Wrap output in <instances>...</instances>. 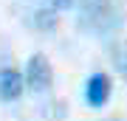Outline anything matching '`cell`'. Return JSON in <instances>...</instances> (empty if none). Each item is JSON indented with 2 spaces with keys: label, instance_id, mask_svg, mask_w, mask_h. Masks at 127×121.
Here are the masks:
<instances>
[{
  "label": "cell",
  "instance_id": "cell-4",
  "mask_svg": "<svg viewBox=\"0 0 127 121\" xmlns=\"http://www.w3.org/2000/svg\"><path fill=\"white\" fill-rule=\"evenodd\" d=\"M110 76L107 73H93L91 79H88V85H85V99L91 107H102V104H107L110 99Z\"/></svg>",
  "mask_w": 127,
  "mask_h": 121
},
{
  "label": "cell",
  "instance_id": "cell-6",
  "mask_svg": "<svg viewBox=\"0 0 127 121\" xmlns=\"http://www.w3.org/2000/svg\"><path fill=\"white\" fill-rule=\"evenodd\" d=\"M34 23H37V28L48 31V28H54V25H57V11H37Z\"/></svg>",
  "mask_w": 127,
  "mask_h": 121
},
{
  "label": "cell",
  "instance_id": "cell-3",
  "mask_svg": "<svg viewBox=\"0 0 127 121\" xmlns=\"http://www.w3.org/2000/svg\"><path fill=\"white\" fill-rule=\"evenodd\" d=\"M23 90H26V76L17 68H3V71H0V99L3 101L20 99Z\"/></svg>",
  "mask_w": 127,
  "mask_h": 121
},
{
  "label": "cell",
  "instance_id": "cell-1",
  "mask_svg": "<svg viewBox=\"0 0 127 121\" xmlns=\"http://www.w3.org/2000/svg\"><path fill=\"white\" fill-rule=\"evenodd\" d=\"M116 9L110 0H82V25L91 31H110L116 28Z\"/></svg>",
  "mask_w": 127,
  "mask_h": 121
},
{
  "label": "cell",
  "instance_id": "cell-7",
  "mask_svg": "<svg viewBox=\"0 0 127 121\" xmlns=\"http://www.w3.org/2000/svg\"><path fill=\"white\" fill-rule=\"evenodd\" d=\"M73 3H76V0H51V9L54 11H65V9H71Z\"/></svg>",
  "mask_w": 127,
  "mask_h": 121
},
{
  "label": "cell",
  "instance_id": "cell-5",
  "mask_svg": "<svg viewBox=\"0 0 127 121\" xmlns=\"http://www.w3.org/2000/svg\"><path fill=\"white\" fill-rule=\"evenodd\" d=\"M113 62H116V71L127 79V40H124L122 45H116V51H113Z\"/></svg>",
  "mask_w": 127,
  "mask_h": 121
},
{
  "label": "cell",
  "instance_id": "cell-2",
  "mask_svg": "<svg viewBox=\"0 0 127 121\" xmlns=\"http://www.w3.org/2000/svg\"><path fill=\"white\" fill-rule=\"evenodd\" d=\"M51 79H54V71H51V62L45 54H31L26 65V87L31 93H45L51 87Z\"/></svg>",
  "mask_w": 127,
  "mask_h": 121
}]
</instances>
